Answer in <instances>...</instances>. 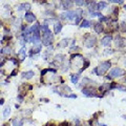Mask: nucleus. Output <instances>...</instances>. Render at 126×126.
<instances>
[{
  "label": "nucleus",
  "mask_w": 126,
  "mask_h": 126,
  "mask_svg": "<svg viewBox=\"0 0 126 126\" xmlns=\"http://www.w3.org/2000/svg\"><path fill=\"white\" fill-rule=\"evenodd\" d=\"M110 62L109 61H105V62H102L100 65H99L98 67H96V68L94 69V72H96L98 76H103L104 74H105L106 72L109 69L110 67Z\"/></svg>",
  "instance_id": "1"
},
{
  "label": "nucleus",
  "mask_w": 126,
  "mask_h": 126,
  "mask_svg": "<svg viewBox=\"0 0 126 126\" xmlns=\"http://www.w3.org/2000/svg\"><path fill=\"white\" fill-rule=\"evenodd\" d=\"M125 75V71L122 68H120V67H115V68H112L109 72V75H108L106 78L107 79H113V78H119V77H122Z\"/></svg>",
  "instance_id": "2"
},
{
  "label": "nucleus",
  "mask_w": 126,
  "mask_h": 126,
  "mask_svg": "<svg viewBox=\"0 0 126 126\" xmlns=\"http://www.w3.org/2000/svg\"><path fill=\"white\" fill-rule=\"evenodd\" d=\"M78 14H81V11H68V12H65V13L61 14V18L62 19H68V20H72L74 18H78Z\"/></svg>",
  "instance_id": "3"
},
{
  "label": "nucleus",
  "mask_w": 126,
  "mask_h": 126,
  "mask_svg": "<svg viewBox=\"0 0 126 126\" xmlns=\"http://www.w3.org/2000/svg\"><path fill=\"white\" fill-rule=\"evenodd\" d=\"M52 42H53V34L50 33V31L42 34V43H43V45L48 46V45L52 44Z\"/></svg>",
  "instance_id": "4"
},
{
  "label": "nucleus",
  "mask_w": 126,
  "mask_h": 126,
  "mask_svg": "<svg viewBox=\"0 0 126 126\" xmlns=\"http://www.w3.org/2000/svg\"><path fill=\"white\" fill-rule=\"evenodd\" d=\"M96 37L91 35H86L85 39H84V44H85L86 47H93L96 44Z\"/></svg>",
  "instance_id": "5"
},
{
  "label": "nucleus",
  "mask_w": 126,
  "mask_h": 126,
  "mask_svg": "<svg viewBox=\"0 0 126 126\" xmlns=\"http://www.w3.org/2000/svg\"><path fill=\"white\" fill-rule=\"evenodd\" d=\"M82 93H83V94L85 97H97L98 96V94H96V91L91 88H83Z\"/></svg>",
  "instance_id": "6"
},
{
  "label": "nucleus",
  "mask_w": 126,
  "mask_h": 126,
  "mask_svg": "<svg viewBox=\"0 0 126 126\" xmlns=\"http://www.w3.org/2000/svg\"><path fill=\"white\" fill-rule=\"evenodd\" d=\"M24 18H25L26 22H28V23H32V22H34V21L36 20V17H35V15H34L33 13H26L25 16H24Z\"/></svg>",
  "instance_id": "7"
},
{
  "label": "nucleus",
  "mask_w": 126,
  "mask_h": 126,
  "mask_svg": "<svg viewBox=\"0 0 126 126\" xmlns=\"http://www.w3.org/2000/svg\"><path fill=\"white\" fill-rule=\"evenodd\" d=\"M111 43V36H106L104 37L102 40H101V44L104 45V46H107Z\"/></svg>",
  "instance_id": "8"
},
{
  "label": "nucleus",
  "mask_w": 126,
  "mask_h": 126,
  "mask_svg": "<svg viewBox=\"0 0 126 126\" xmlns=\"http://www.w3.org/2000/svg\"><path fill=\"white\" fill-rule=\"evenodd\" d=\"M25 54H26V47L23 46L20 50V52L18 53V56H19V58H20V60H24V59H25Z\"/></svg>",
  "instance_id": "9"
},
{
  "label": "nucleus",
  "mask_w": 126,
  "mask_h": 126,
  "mask_svg": "<svg viewBox=\"0 0 126 126\" xmlns=\"http://www.w3.org/2000/svg\"><path fill=\"white\" fill-rule=\"evenodd\" d=\"M94 31H96V33L101 34V33H102V31H103V25L100 22L96 23V24H94Z\"/></svg>",
  "instance_id": "10"
},
{
  "label": "nucleus",
  "mask_w": 126,
  "mask_h": 126,
  "mask_svg": "<svg viewBox=\"0 0 126 126\" xmlns=\"http://www.w3.org/2000/svg\"><path fill=\"white\" fill-rule=\"evenodd\" d=\"M34 75H35V74H34L33 71H28V72H23V74H22V77H23V78H25V79H32Z\"/></svg>",
  "instance_id": "11"
},
{
  "label": "nucleus",
  "mask_w": 126,
  "mask_h": 126,
  "mask_svg": "<svg viewBox=\"0 0 126 126\" xmlns=\"http://www.w3.org/2000/svg\"><path fill=\"white\" fill-rule=\"evenodd\" d=\"M62 30V24L60 22H56L55 23V27H54V31H55V34H59Z\"/></svg>",
  "instance_id": "12"
},
{
  "label": "nucleus",
  "mask_w": 126,
  "mask_h": 126,
  "mask_svg": "<svg viewBox=\"0 0 126 126\" xmlns=\"http://www.w3.org/2000/svg\"><path fill=\"white\" fill-rule=\"evenodd\" d=\"M31 9V4L30 3H22L19 5L18 11H24V9Z\"/></svg>",
  "instance_id": "13"
},
{
  "label": "nucleus",
  "mask_w": 126,
  "mask_h": 126,
  "mask_svg": "<svg viewBox=\"0 0 126 126\" xmlns=\"http://www.w3.org/2000/svg\"><path fill=\"white\" fill-rule=\"evenodd\" d=\"M109 89H110V84H103L102 86H100L99 90H100L101 93H104V91L109 90Z\"/></svg>",
  "instance_id": "14"
},
{
  "label": "nucleus",
  "mask_w": 126,
  "mask_h": 126,
  "mask_svg": "<svg viewBox=\"0 0 126 126\" xmlns=\"http://www.w3.org/2000/svg\"><path fill=\"white\" fill-rule=\"evenodd\" d=\"M61 4H62V6H63V9H69L71 8V5H72V2L71 1H62L61 2Z\"/></svg>",
  "instance_id": "15"
},
{
  "label": "nucleus",
  "mask_w": 126,
  "mask_h": 126,
  "mask_svg": "<svg viewBox=\"0 0 126 126\" xmlns=\"http://www.w3.org/2000/svg\"><path fill=\"white\" fill-rule=\"evenodd\" d=\"M67 44H68V39H63L58 44V47H65V46H67Z\"/></svg>",
  "instance_id": "16"
},
{
  "label": "nucleus",
  "mask_w": 126,
  "mask_h": 126,
  "mask_svg": "<svg viewBox=\"0 0 126 126\" xmlns=\"http://www.w3.org/2000/svg\"><path fill=\"white\" fill-rule=\"evenodd\" d=\"M106 6H107V3H106V2H103V1L97 4V9H104Z\"/></svg>",
  "instance_id": "17"
},
{
  "label": "nucleus",
  "mask_w": 126,
  "mask_h": 126,
  "mask_svg": "<svg viewBox=\"0 0 126 126\" xmlns=\"http://www.w3.org/2000/svg\"><path fill=\"white\" fill-rule=\"evenodd\" d=\"M91 25V23L88 20H83L81 23V27H89Z\"/></svg>",
  "instance_id": "18"
},
{
  "label": "nucleus",
  "mask_w": 126,
  "mask_h": 126,
  "mask_svg": "<svg viewBox=\"0 0 126 126\" xmlns=\"http://www.w3.org/2000/svg\"><path fill=\"white\" fill-rule=\"evenodd\" d=\"M1 53H2L3 55H9V54H11V48H9V46L3 47V48H2V50H1Z\"/></svg>",
  "instance_id": "19"
},
{
  "label": "nucleus",
  "mask_w": 126,
  "mask_h": 126,
  "mask_svg": "<svg viewBox=\"0 0 126 126\" xmlns=\"http://www.w3.org/2000/svg\"><path fill=\"white\" fill-rule=\"evenodd\" d=\"M13 124H14V126H21L23 124V120H14L13 121Z\"/></svg>",
  "instance_id": "20"
},
{
  "label": "nucleus",
  "mask_w": 126,
  "mask_h": 126,
  "mask_svg": "<svg viewBox=\"0 0 126 126\" xmlns=\"http://www.w3.org/2000/svg\"><path fill=\"white\" fill-rule=\"evenodd\" d=\"M9 113H11V108H9V107H6L5 109H4V111H3V117H4V118H8Z\"/></svg>",
  "instance_id": "21"
},
{
  "label": "nucleus",
  "mask_w": 126,
  "mask_h": 126,
  "mask_svg": "<svg viewBox=\"0 0 126 126\" xmlns=\"http://www.w3.org/2000/svg\"><path fill=\"white\" fill-rule=\"evenodd\" d=\"M79 80V75H72V82L76 84Z\"/></svg>",
  "instance_id": "22"
},
{
  "label": "nucleus",
  "mask_w": 126,
  "mask_h": 126,
  "mask_svg": "<svg viewBox=\"0 0 126 126\" xmlns=\"http://www.w3.org/2000/svg\"><path fill=\"white\" fill-rule=\"evenodd\" d=\"M116 45H117V46H122L123 45V40L121 39L120 37L116 39Z\"/></svg>",
  "instance_id": "23"
},
{
  "label": "nucleus",
  "mask_w": 126,
  "mask_h": 126,
  "mask_svg": "<svg viewBox=\"0 0 126 126\" xmlns=\"http://www.w3.org/2000/svg\"><path fill=\"white\" fill-rule=\"evenodd\" d=\"M116 88L119 89V90L126 91V86H123V85H116Z\"/></svg>",
  "instance_id": "24"
},
{
  "label": "nucleus",
  "mask_w": 126,
  "mask_h": 126,
  "mask_svg": "<svg viewBox=\"0 0 126 126\" xmlns=\"http://www.w3.org/2000/svg\"><path fill=\"white\" fill-rule=\"evenodd\" d=\"M88 65H89V61H85V63L83 64V67H82V68L80 69V72H83L84 69H86L87 67H88Z\"/></svg>",
  "instance_id": "25"
},
{
  "label": "nucleus",
  "mask_w": 126,
  "mask_h": 126,
  "mask_svg": "<svg viewBox=\"0 0 126 126\" xmlns=\"http://www.w3.org/2000/svg\"><path fill=\"white\" fill-rule=\"evenodd\" d=\"M63 58H64V57H63L62 55H57L55 57V60H56V61H60V62H61L62 60H63Z\"/></svg>",
  "instance_id": "26"
},
{
  "label": "nucleus",
  "mask_w": 126,
  "mask_h": 126,
  "mask_svg": "<svg viewBox=\"0 0 126 126\" xmlns=\"http://www.w3.org/2000/svg\"><path fill=\"white\" fill-rule=\"evenodd\" d=\"M121 30H122V32H126V24H125V22L121 23Z\"/></svg>",
  "instance_id": "27"
},
{
  "label": "nucleus",
  "mask_w": 126,
  "mask_h": 126,
  "mask_svg": "<svg viewBox=\"0 0 126 126\" xmlns=\"http://www.w3.org/2000/svg\"><path fill=\"white\" fill-rule=\"evenodd\" d=\"M99 20H100V23H101L102 21H108V18H107V17L102 16V17H100V18H99Z\"/></svg>",
  "instance_id": "28"
},
{
  "label": "nucleus",
  "mask_w": 126,
  "mask_h": 126,
  "mask_svg": "<svg viewBox=\"0 0 126 126\" xmlns=\"http://www.w3.org/2000/svg\"><path fill=\"white\" fill-rule=\"evenodd\" d=\"M75 3H76L77 5H83V4H84V1H80V0H76V1H75Z\"/></svg>",
  "instance_id": "29"
},
{
  "label": "nucleus",
  "mask_w": 126,
  "mask_h": 126,
  "mask_svg": "<svg viewBox=\"0 0 126 126\" xmlns=\"http://www.w3.org/2000/svg\"><path fill=\"white\" fill-rule=\"evenodd\" d=\"M59 126H68V123L67 122H63V123H61Z\"/></svg>",
  "instance_id": "30"
},
{
  "label": "nucleus",
  "mask_w": 126,
  "mask_h": 126,
  "mask_svg": "<svg viewBox=\"0 0 126 126\" xmlns=\"http://www.w3.org/2000/svg\"><path fill=\"white\" fill-rule=\"evenodd\" d=\"M67 98H77L76 94H69V96H67Z\"/></svg>",
  "instance_id": "31"
},
{
  "label": "nucleus",
  "mask_w": 126,
  "mask_h": 126,
  "mask_svg": "<svg viewBox=\"0 0 126 126\" xmlns=\"http://www.w3.org/2000/svg\"><path fill=\"white\" fill-rule=\"evenodd\" d=\"M16 72H17V69H14L13 72H12V74H11V76H15L16 75Z\"/></svg>",
  "instance_id": "32"
},
{
  "label": "nucleus",
  "mask_w": 126,
  "mask_h": 126,
  "mask_svg": "<svg viewBox=\"0 0 126 126\" xmlns=\"http://www.w3.org/2000/svg\"><path fill=\"white\" fill-rule=\"evenodd\" d=\"M18 100H19V102H22V100H23V98L21 96H18Z\"/></svg>",
  "instance_id": "33"
},
{
  "label": "nucleus",
  "mask_w": 126,
  "mask_h": 126,
  "mask_svg": "<svg viewBox=\"0 0 126 126\" xmlns=\"http://www.w3.org/2000/svg\"><path fill=\"white\" fill-rule=\"evenodd\" d=\"M3 103H4V100L3 99H0V105H2Z\"/></svg>",
  "instance_id": "34"
},
{
  "label": "nucleus",
  "mask_w": 126,
  "mask_h": 126,
  "mask_svg": "<svg viewBox=\"0 0 126 126\" xmlns=\"http://www.w3.org/2000/svg\"><path fill=\"white\" fill-rule=\"evenodd\" d=\"M124 9H125V11H126V4H125V5H124Z\"/></svg>",
  "instance_id": "35"
},
{
  "label": "nucleus",
  "mask_w": 126,
  "mask_h": 126,
  "mask_svg": "<svg viewBox=\"0 0 126 126\" xmlns=\"http://www.w3.org/2000/svg\"><path fill=\"white\" fill-rule=\"evenodd\" d=\"M123 118H124V119H126V116H123Z\"/></svg>",
  "instance_id": "36"
},
{
  "label": "nucleus",
  "mask_w": 126,
  "mask_h": 126,
  "mask_svg": "<svg viewBox=\"0 0 126 126\" xmlns=\"http://www.w3.org/2000/svg\"><path fill=\"white\" fill-rule=\"evenodd\" d=\"M125 65H126V62H125Z\"/></svg>",
  "instance_id": "37"
}]
</instances>
